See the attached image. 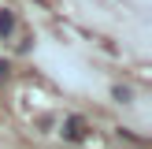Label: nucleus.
<instances>
[{"label": "nucleus", "mask_w": 152, "mask_h": 149, "mask_svg": "<svg viewBox=\"0 0 152 149\" xmlns=\"http://www.w3.org/2000/svg\"><path fill=\"white\" fill-rule=\"evenodd\" d=\"M111 93H115V101H123V104L130 101V89H126V86H115V89H111Z\"/></svg>", "instance_id": "obj_3"}, {"label": "nucleus", "mask_w": 152, "mask_h": 149, "mask_svg": "<svg viewBox=\"0 0 152 149\" xmlns=\"http://www.w3.org/2000/svg\"><path fill=\"white\" fill-rule=\"evenodd\" d=\"M7 71H11V67H7V63H4V60H0V82H4V78H7Z\"/></svg>", "instance_id": "obj_4"}, {"label": "nucleus", "mask_w": 152, "mask_h": 149, "mask_svg": "<svg viewBox=\"0 0 152 149\" xmlns=\"http://www.w3.org/2000/svg\"><path fill=\"white\" fill-rule=\"evenodd\" d=\"M63 138L67 142H82V138H86V119H82V116H67L63 119Z\"/></svg>", "instance_id": "obj_1"}, {"label": "nucleus", "mask_w": 152, "mask_h": 149, "mask_svg": "<svg viewBox=\"0 0 152 149\" xmlns=\"http://www.w3.org/2000/svg\"><path fill=\"white\" fill-rule=\"evenodd\" d=\"M15 30V11L11 7H4V11H0V37H7Z\"/></svg>", "instance_id": "obj_2"}]
</instances>
